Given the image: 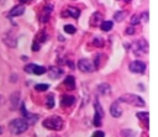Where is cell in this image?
I'll return each mask as SVG.
<instances>
[{
  "instance_id": "obj_18",
  "label": "cell",
  "mask_w": 158,
  "mask_h": 137,
  "mask_svg": "<svg viewBox=\"0 0 158 137\" xmlns=\"http://www.w3.org/2000/svg\"><path fill=\"white\" fill-rule=\"evenodd\" d=\"M67 12H68L69 16H72V17H74V19L79 17V15H80V10L77 9V7H73V6L67 7Z\"/></svg>"
},
{
  "instance_id": "obj_5",
  "label": "cell",
  "mask_w": 158,
  "mask_h": 137,
  "mask_svg": "<svg viewBox=\"0 0 158 137\" xmlns=\"http://www.w3.org/2000/svg\"><path fill=\"white\" fill-rule=\"evenodd\" d=\"M78 68H79L81 72H84V73H90V72H93V70L95 69L93 62L89 60V59H85V58H83V59H80V60L78 62Z\"/></svg>"
},
{
  "instance_id": "obj_33",
  "label": "cell",
  "mask_w": 158,
  "mask_h": 137,
  "mask_svg": "<svg viewBox=\"0 0 158 137\" xmlns=\"http://www.w3.org/2000/svg\"><path fill=\"white\" fill-rule=\"evenodd\" d=\"M147 17H148V14H147V12H143V20H144V21H147V20H148Z\"/></svg>"
},
{
  "instance_id": "obj_9",
  "label": "cell",
  "mask_w": 158,
  "mask_h": 137,
  "mask_svg": "<svg viewBox=\"0 0 158 137\" xmlns=\"http://www.w3.org/2000/svg\"><path fill=\"white\" fill-rule=\"evenodd\" d=\"M94 106H95V115H94V125L95 126H100L101 125V118L104 116V111L100 106V104L98 101L94 102Z\"/></svg>"
},
{
  "instance_id": "obj_10",
  "label": "cell",
  "mask_w": 158,
  "mask_h": 137,
  "mask_svg": "<svg viewBox=\"0 0 158 137\" xmlns=\"http://www.w3.org/2000/svg\"><path fill=\"white\" fill-rule=\"evenodd\" d=\"M110 112H111V115H112L114 117H116V118L121 117V115H122V107H121V101H120V100H116V101H114V102L111 104V106H110Z\"/></svg>"
},
{
  "instance_id": "obj_27",
  "label": "cell",
  "mask_w": 158,
  "mask_h": 137,
  "mask_svg": "<svg viewBox=\"0 0 158 137\" xmlns=\"http://www.w3.org/2000/svg\"><path fill=\"white\" fill-rule=\"evenodd\" d=\"M138 22H139V16L133 15V16H132V19H131V23H132V25H137Z\"/></svg>"
},
{
  "instance_id": "obj_35",
  "label": "cell",
  "mask_w": 158,
  "mask_h": 137,
  "mask_svg": "<svg viewBox=\"0 0 158 137\" xmlns=\"http://www.w3.org/2000/svg\"><path fill=\"white\" fill-rule=\"evenodd\" d=\"M1 132H2V128H1V126H0V133H1Z\"/></svg>"
},
{
  "instance_id": "obj_16",
  "label": "cell",
  "mask_w": 158,
  "mask_h": 137,
  "mask_svg": "<svg viewBox=\"0 0 158 137\" xmlns=\"http://www.w3.org/2000/svg\"><path fill=\"white\" fill-rule=\"evenodd\" d=\"M64 85L67 86V89H74L75 88V79H74V77H72V75H69V77H67L65 79H64Z\"/></svg>"
},
{
  "instance_id": "obj_14",
  "label": "cell",
  "mask_w": 158,
  "mask_h": 137,
  "mask_svg": "<svg viewBox=\"0 0 158 137\" xmlns=\"http://www.w3.org/2000/svg\"><path fill=\"white\" fill-rule=\"evenodd\" d=\"M101 22H102V15H101L100 12H95V14L93 15L91 20H90V25H93V26H98V25L101 23Z\"/></svg>"
},
{
  "instance_id": "obj_28",
  "label": "cell",
  "mask_w": 158,
  "mask_h": 137,
  "mask_svg": "<svg viewBox=\"0 0 158 137\" xmlns=\"http://www.w3.org/2000/svg\"><path fill=\"white\" fill-rule=\"evenodd\" d=\"M102 38L101 37H95L94 38V44H96V46H102Z\"/></svg>"
},
{
  "instance_id": "obj_15",
  "label": "cell",
  "mask_w": 158,
  "mask_h": 137,
  "mask_svg": "<svg viewBox=\"0 0 158 137\" xmlns=\"http://www.w3.org/2000/svg\"><path fill=\"white\" fill-rule=\"evenodd\" d=\"M62 73H63V70H62L60 68H57V67L49 68V72H48V74H49V77H51L52 79H57Z\"/></svg>"
},
{
  "instance_id": "obj_24",
  "label": "cell",
  "mask_w": 158,
  "mask_h": 137,
  "mask_svg": "<svg viewBox=\"0 0 158 137\" xmlns=\"http://www.w3.org/2000/svg\"><path fill=\"white\" fill-rule=\"evenodd\" d=\"M125 12L123 11H120V12H116L115 14V16H114V19L116 20V21H122L123 20V17H125Z\"/></svg>"
},
{
  "instance_id": "obj_30",
  "label": "cell",
  "mask_w": 158,
  "mask_h": 137,
  "mask_svg": "<svg viewBox=\"0 0 158 137\" xmlns=\"http://www.w3.org/2000/svg\"><path fill=\"white\" fill-rule=\"evenodd\" d=\"M32 49H33L35 52H37V51L40 49V44H38L37 42H33V44H32Z\"/></svg>"
},
{
  "instance_id": "obj_36",
  "label": "cell",
  "mask_w": 158,
  "mask_h": 137,
  "mask_svg": "<svg viewBox=\"0 0 158 137\" xmlns=\"http://www.w3.org/2000/svg\"><path fill=\"white\" fill-rule=\"evenodd\" d=\"M126 1H130V0H126Z\"/></svg>"
},
{
  "instance_id": "obj_21",
  "label": "cell",
  "mask_w": 158,
  "mask_h": 137,
  "mask_svg": "<svg viewBox=\"0 0 158 137\" xmlns=\"http://www.w3.org/2000/svg\"><path fill=\"white\" fill-rule=\"evenodd\" d=\"M46 105H47V107H48V109H52V107L54 106V96H53L52 94L47 96V101H46Z\"/></svg>"
},
{
  "instance_id": "obj_17",
  "label": "cell",
  "mask_w": 158,
  "mask_h": 137,
  "mask_svg": "<svg viewBox=\"0 0 158 137\" xmlns=\"http://www.w3.org/2000/svg\"><path fill=\"white\" fill-rule=\"evenodd\" d=\"M98 91L100 93V94H102V95H107V94H110V91H111V89H110V85L109 84H100L99 86H98Z\"/></svg>"
},
{
  "instance_id": "obj_22",
  "label": "cell",
  "mask_w": 158,
  "mask_h": 137,
  "mask_svg": "<svg viewBox=\"0 0 158 137\" xmlns=\"http://www.w3.org/2000/svg\"><path fill=\"white\" fill-rule=\"evenodd\" d=\"M64 31H65L67 33H69V35H73V33L77 32V28H75L73 25H65V26H64Z\"/></svg>"
},
{
  "instance_id": "obj_19",
  "label": "cell",
  "mask_w": 158,
  "mask_h": 137,
  "mask_svg": "<svg viewBox=\"0 0 158 137\" xmlns=\"http://www.w3.org/2000/svg\"><path fill=\"white\" fill-rule=\"evenodd\" d=\"M112 25H114L112 21H102L100 23V27H101L102 31H110L112 28Z\"/></svg>"
},
{
  "instance_id": "obj_25",
  "label": "cell",
  "mask_w": 158,
  "mask_h": 137,
  "mask_svg": "<svg viewBox=\"0 0 158 137\" xmlns=\"http://www.w3.org/2000/svg\"><path fill=\"white\" fill-rule=\"evenodd\" d=\"M35 88H36L37 91H44V90H47L49 86H48V84H37Z\"/></svg>"
},
{
  "instance_id": "obj_1",
  "label": "cell",
  "mask_w": 158,
  "mask_h": 137,
  "mask_svg": "<svg viewBox=\"0 0 158 137\" xmlns=\"http://www.w3.org/2000/svg\"><path fill=\"white\" fill-rule=\"evenodd\" d=\"M28 128V123L23 118H15L9 123V130L14 135H20L23 133Z\"/></svg>"
},
{
  "instance_id": "obj_3",
  "label": "cell",
  "mask_w": 158,
  "mask_h": 137,
  "mask_svg": "<svg viewBox=\"0 0 158 137\" xmlns=\"http://www.w3.org/2000/svg\"><path fill=\"white\" fill-rule=\"evenodd\" d=\"M121 102H127L130 105H133V106H144V101L141 96L138 95H135V94H126V95H122L120 99H118Z\"/></svg>"
},
{
  "instance_id": "obj_23",
  "label": "cell",
  "mask_w": 158,
  "mask_h": 137,
  "mask_svg": "<svg viewBox=\"0 0 158 137\" xmlns=\"http://www.w3.org/2000/svg\"><path fill=\"white\" fill-rule=\"evenodd\" d=\"M136 116H137L138 118H141V120L146 121V122L148 121V112H146V111H144V112H137V114H136Z\"/></svg>"
},
{
  "instance_id": "obj_8",
  "label": "cell",
  "mask_w": 158,
  "mask_h": 137,
  "mask_svg": "<svg viewBox=\"0 0 158 137\" xmlns=\"http://www.w3.org/2000/svg\"><path fill=\"white\" fill-rule=\"evenodd\" d=\"M4 42L6 43V46H9L11 48H15L17 46V38H16L15 33L11 31H9L4 35Z\"/></svg>"
},
{
  "instance_id": "obj_13",
  "label": "cell",
  "mask_w": 158,
  "mask_h": 137,
  "mask_svg": "<svg viewBox=\"0 0 158 137\" xmlns=\"http://www.w3.org/2000/svg\"><path fill=\"white\" fill-rule=\"evenodd\" d=\"M74 101H75L74 96H72V95H63L62 100H60V104H62V106H70V105L74 104Z\"/></svg>"
},
{
  "instance_id": "obj_32",
  "label": "cell",
  "mask_w": 158,
  "mask_h": 137,
  "mask_svg": "<svg viewBox=\"0 0 158 137\" xmlns=\"http://www.w3.org/2000/svg\"><path fill=\"white\" fill-rule=\"evenodd\" d=\"M5 102V99H4V96L2 95H0V105H2Z\"/></svg>"
},
{
  "instance_id": "obj_26",
  "label": "cell",
  "mask_w": 158,
  "mask_h": 137,
  "mask_svg": "<svg viewBox=\"0 0 158 137\" xmlns=\"http://www.w3.org/2000/svg\"><path fill=\"white\" fill-rule=\"evenodd\" d=\"M17 95H19V93H15V94H12V96L10 98L11 100H14V105H12V109H16V107H17V104H19V102H17V98H16Z\"/></svg>"
},
{
  "instance_id": "obj_7",
  "label": "cell",
  "mask_w": 158,
  "mask_h": 137,
  "mask_svg": "<svg viewBox=\"0 0 158 137\" xmlns=\"http://www.w3.org/2000/svg\"><path fill=\"white\" fill-rule=\"evenodd\" d=\"M21 112H22V115H23V117H25L23 120H25L27 123L33 125V123H36V122H37L38 116H37V115H35V114L27 112V111H26V107H25V105H23V104H21Z\"/></svg>"
},
{
  "instance_id": "obj_12",
  "label": "cell",
  "mask_w": 158,
  "mask_h": 137,
  "mask_svg": "<svg viewBox=\"0 0 158 137\" xmlns=\"http://www.w3.org/2000/svg\"><path fill=\"white\" fill-rule=\"evenodd\" d=\"M23 12H25V7H23L22 5H19V6H15V7H12V9L10 10L9 16L15 17V16H20V15H22Z\"/></svg>"
},
{
  "instance_id": "obj_2",
  "label": "cell",
  "mask_w": 158,
  "mask_h": 137,
  "mask_svg": "<svg viewBox=\"0 0 158 137\" xmlns=\"http://www.w3.org/2000/svg\"><path fill=\"white\" fill-rule=\"evenodd\" d=\"M43 127L48 128V130H53V131H59L63 128V120L58 116H51L46 120H43L42 122Z\"/></svg>"
},
{
  "instance_id": "obj_34",
  "label": "cell",
  "mask_w": 158,
  "mask_h": 137,
  "mask_svg": "<svg viewBox=\"0 0 158 137\" xmlns=\"http://www.w3.org/2000/svg\"><path fill=\"white\" fill-rule=\"evenodd\" d=\"M27 1H30V0H20V2H27Z\"/></svg>"
},
{
  "instance_id": "obj_29",
  "label": "cell",
  "mask_w": 158,
  "mask_h": 137,
  "mask_svg": "<svg viewBox=\"0 0 158 137\" xmlns=\"http://www.w3.org/2000/svg\"><path fill=\"white\" fill-rule=\"evenodd\" d=\"M91 137H105V133H104L102 131H99V130H98V131H95V132L93 133Z\"/></svg>"
},
{
  "instance_id": "obj_11",
  "label": "cell",
  "mask_w": 158,
  "mask_h": 137,
  "mask_svg": "<svg viewBox=\"0 0 158 137\" xmlns=\"http://www.w3.org/2000/svg\"><path fill=\"white\" fill-rule=\"evenodd\" d=\"M130 70L133 73H143L146 70V64L142 60H135L130 64Z\"/></svg>"
},
{
  "instance_id": "obj_31",
  "label": "cell",
  "mask_w": 158,
  "mask_h": 137,
  "mask_svg": "<svg viewBox=\"0 0 158 137\" xmlns=\"http://www.w3.org/2000/svg\"><path fill=\"white\" fill-rule=\"evenodd\" d=\"M126 33H127V35H132V33H135V28H133V27H127Z\"/></svg>"
},
{
  "instance_id": "obj_4",
  "label": "cell",
  "mask_w": 158,
  "mask_h": 137,
  "mask_svg": "<svg viewBox=\"0 0 158 137\" xmlns=\"http://www.w3.org/2000/svg\"><path fill=\"white\" fill-rule=\"evenodd\" d=\"M132 48H133V52L136 56H141V54H144L148 52V43L144 38H139L138 41H136L132 44Z\"/></svg>"
},
{
  "instance_id": "obj_20",
  "label": "cell",
  "mask_w": 158,
  "mask_h": 137,
  "mask_svg": "<svg viewBox=\"0 0 158 137\" xmlns=\"http://www.w3.org/2000/svg\"><path fill=\"white\" fill-rule=\"evenodd\" d=\"M51 12H52V5L46 6V7H44L43 16H42V21H43V22H46V21L48 20V17H49V14H51Z\"/></svg>"
},
{
  "instance_id": "obj_6",
  "label": "cell",
  "mask_w": 158,
  "mask_h": 137,
  "mask_svg": "<svg viewBox=\"0 0 158 137\" xmlns=\"http://www.w3.org/2000/svg\"><path fill=\"white\" fill-rule=\"evenodd\" d=\"M25 72L31 73V74H36V75H41V74L46 73V68L42 65H37V64H27L25 67Z\"/></svg>"
}]
</instances>
